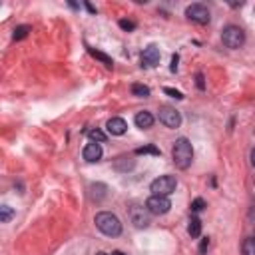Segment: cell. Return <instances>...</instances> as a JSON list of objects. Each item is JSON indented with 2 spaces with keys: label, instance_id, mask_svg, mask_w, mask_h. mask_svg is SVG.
<instances>
[{
  "label": "cell",
  "instance_id": "obj_8",
  "mask_svg": "<svg viewBox=\"0 0 255 255\" xmlns=\"http://www.w3.org/2000/svg\"><path fill=\"white\" fill-rule=\"evenodd\" d=\"M150 217L152 213L148 211V207H142V205H132L130 207V219L136 228H148L150 226Z\"/></svg>",
  "mask_w": 255,
  "mask_h": 255
},
{
  "label": "cell",
  "instance_id": "obj_7",
  "mask_svg": "<svg viewBox=\"0 0 255 255\" xmlns=\"http://www.w3.org/2000/svg\"><path fill=\"white\" fill-rule=\"evenodd\" d=\"M157 118H159V122H162L166 128H172V130L179 128V124H181L179 112H178L176 108H172V106H162V108H159Z\"/></svg>",
  "mask_w": 255,
  "mask_h": 255
},
{
  "label": "cell",
  "instance_id": "obj_19",
  "mask_svg": "<svg viewBox=\"0 0 255 255\" xmlns=\"http://www.w3.org/2000/svg\"><path fill=\"white\" fill-rule=\"evenodd\" d=\"M12 215H14V209L10 205H2V207H0V221H2V223H8L12 219Z\"/></svg>",
  "mask_w": 255,
  "mask_h": 255
},
{
  "label": "cell",
  "instance_id": "obj_24",
  "mask_svg": "<svg viewBox=\"0 0 255 255\" xmlns=\"http://www.w3.org/2000/svg\"><path fill=\"white\" fill-rule=\"evenodd\" d=\"M120 28L126 30V32H132V30L136 28V24H134L132 20H120Z\"/></svg>",
  "mask_w": 255,
  "mask_h": 255
},
{
  "label": "cell",
  "instance_id": "obj_32",
  "mask_svg": "<svg viewBox=\"0 0 255 255\" xmlns=\"http://www.w3.org/2000/svg\"><path fill=\"white\" fill-rule=\"evenodd\" d=\"M112 255H126L124 251H112Z\"/></svg>",
  "mask_w": 255,
  "mask_h": 255
},
{
  "label": "cell",
  "instance_id": "obj_4",
  "mask_svg": "<svg viewBox=\"0 0 255 255\" xmlns=\"http://www.w3.org/2000/svg\"><path fill=\"white\" fill-rule=\"evenodd\" d=\"M176 187H178V179L174 176H159L150 185V189L153 191V196H166V198L170 194H174Z\"/></svg>",
  "mask_w": 255,
  "mask_h": 255
},
{
  "label": "cell",
  "instance_id": "obj_21",
  "mask_svg": "<svg viewBox=\"0 0 255 255\" xmlns=\"http://www.w3.org/2000/svg\"><path fill=\"white\" fill-rule=\"evenodd\" d=\"M28 32H30V26H18L16 30H14V40H24L26 36H28Z\"/></svg>",
  "mask_w": 255,
  "mask_h": 255
},
{
  "label": "cell",
  "instance_id": "obj_23",
  "mask_svg": "<svg viewBox=\"0 0 255 255\" xmlns=\"http://www.w3.org/2000/svg\"><path fill=\"white\" fill-rule=\"evenodd\" d=\"M136 153H138V155H142V153H153V155H159V150H157L155 146H144V148H138Z\"/></svg>",
  "mask_w": 255,
  "mask_h": 255
},
{
  "label": "cell",
  "instance_id": "obj_14",
  "mask_svg": "<svg viewBox=\"0 0 255 255\" xmlns=\"http://www.w3.org/2000/svg\"><path fill=\"white\" fill-rule=\"evenodd\" d=\"M187 233H189L191 237H200V233H202V221H200V217L191 215L189 226H187Z\"/></svg>",
  "mask_w": 255,
  "mask_h": 255
},
{
  "label": "cell",
  "instance_id": "obj_6",
  "mask_svg": "<svg viewBox=\"0 0 255 255\" xmlns=\"http://www.w3.org/2000/svg\"><path fill=\"white\" fill-rule=\"evenodd\" d=\"M146 207L152 215H164L172 209V202L166 198V196H152L148 202H146Z\"/></svg>",
  "mask_w": 255,
  "mask_h": 255
},
{
  "label": "cell",
  "instance_id": "obj_16",
  "mask_svg": "<svg viewBox=\"0 0 255 255\" xmlns=\"http://www.w3.org/2000/svg\"><path fill=\"white\" fill-rule=\"evenodd\" d=\"M241 255H255V235L247 237L241 245Z\"/></svg>",
  "mask_w": 255,
  "mask_h": 255
},
{
  "label": "cell",
  "instance_id": "obj_29",
  "mask_svg": "<svg viewBox=\"0 0 255 255\" xmlns=\"http://www.w3.org/2000/svg\"><path fill=\"white\" fill-rule=\"evenodd\" d=\"M251 166H253V168H255V148H253V150H251Z\"/></svg>",
  "mask_w": 255,
  "mask_h": 255
},
{
  "label": "cell",
  "instance_id": "obj_12",
  "mask_svg": "<svg viewBox=\"0 0 255 255\" xmlns=\"http://www.w3.org/2000/svg\"><path fill=\"white\" fill-rule=\"evenodd\" d=\"M134 122H136V126L140 128V130H148V128L153 126V116L144 110V112H138V114H136Z\"/></svg>",
  "mask_w": 255,
  "mask_h": 255
},
{
  "label": "cell",
  "instance_id": "obj_2",
  "mask_svg": "<svg viewBox=\"0 0 255 255\" xmlns=\"http://www.w3.org/2000/svg\"><path fill=\"white\" fill-rule=\"evenodd\" d=\"M96 228H98L104 235L108 237H118L122 233V221L118 219V215H114L112 211H100L96 213Z\"/></svg>",
  "mask_w": 255,
  "mask_h": 255
},
{
  "label": "cell",
  "instance_id": "obj_17",
  "mask_svg": "<svg viewBox=\"0 0 255 255\" xmlns=\"http://www.w3.org/2000/svg\"><path fill=\"white\" fill-rule=\"evenodd\" d=\"M126 159H128V157H124V155L116 159L114 168H116L118 172H128V170H132V168H134V162H128V164H126Z\"/></svg>",
  "mask_w": 255,
  "mask_h": 255
},
{
  "label": "cell",
  "instance_id": "obj_9",
  "mask_svg": "<svg viewBox=\"0 0 255 255\" xmlns=\"http://www.w3.org/2000/svg\"><path fill=\"white\" fill-rule=\"evenodd\" d=\"M159 48L155 44H150L144 52H142V66L144 68H155L157 64H159Z\"/></svg>",
  "mask_w": 255,
  "mask_h": 255
},
{
  "label": "cell",
  "instance_id": "obj_25",
  "mask_svg": "<svg viewBox=\"0 0 255 255\" xmlns=\"http://www.w3.org/2000/svg\"><path fill=\"white\" fill-rule=\"evenodd\" d=\"M164 92H166L168 96H172V98H176V100H183L181 92H178V90H174V88H164Z\"/></svg>",
  "mask_w": 255,
  "mask_h": 255
},
{
  "label": "cell",
  "instance_id": "obj_30",
  "mask_svg": "<svg viewBox=\"0 0 255 255\" xmlns=\"http://www.w3.org/2000/svg\"><path fill=\"white\" fill-rule=\"evenodd\" d=\"M86 8H88V12H92V14H96V8H94L92 4H88V2H86Z\"/></svg>",
  "mask_w": 255,
  "mask_h": 255
},
{
  "label": "cell",
  "instance_id": "obj_1",
  "mask_svg": "<svg viewBox=\"0 0 255 255\" xmlns=\"http://www.w3.org/2000/svg\"><path fill=\"white\" fill-rule=\"evenodd\" d=\"M172 157H174V164L179 170H187L194 162V148H191V142L187 138H178L172 150Z\"/></svg>",
  "mask_w": 255,
  "mask_h": 255
},
{
  "label": "cell",
  "instance_id": "obj_10",
  "mask_svg": "<svg viewBox=\"0 0 255 255\" xmlns=\"http://www.w3.org/2000/svg\"><path fill=\"white\" fill-rule=\"evenodd\" d=\"M106 128H108V134H112V136H122V134H126V130H128V124H126L124 118H110L108 124H106Z\"/></svg>",
  "mask_w": 255,
  "mask_h": 255
},
{
  "label": "cell",
  "instance_id": "obj_3",
  "mask_svg": "<svg viewBox=\"0 0 255 255\" xmlns=\"http://www.w3.org/2000/svg\"><path fill=\"white\" fill-rule=\"evenodd\" d=\"M221 42H223V46H228L231 50H237L245 42V32L239 26L230 24V26L223 28V32H221Z\"/></svg>",
  "mask_w": 255,
  "mask_h": 255
},
{
  "label": "cell",
  "instance_id": "obj_22",
  "mask_svg": "<svg viewBox=\"0 0 255 255\" xmlns=\"http://www.w3.org/2000/svg\"><path fill=\"white\" fill-rule=\"evenodd\" d=\"M204 209H205V202H204L202 198H198V200L191 202V211H194V213H200V211H204Z\"/></svg>",
  "mask_w": 255,
  "mask_h": 255
},
{
  "label": "cell",
  "instance_id": "obj_5",
  "mask_svg": "<svg viewBox=\"0 0 255 255\" xmlns=\"http://www.w3.org/2000/svg\"><path fill=\"white\" fill-rule=\"evenodd\" d=\"M185 16L191 20V22H196V24H207L209 22V8L202 2H196V4H189L185 8Z\"/></svg>",
  "mask_w": 255,
  "mask_h": 255
},
{
  "label": "cell",
  "instance_id": "obj_11",
  "mask_svg": "<svg viewBox=\"0 0 255 255\" xmlns=\"http://www.w3.org/2000/svg\"><path fill=\"white\" fill-rule=\"evenodd\" d=\"M82 155H84L86 162H98V159L102 157V146L96 144V142H92V144H88V146L84 148Z\"/></svg>",
  "mask_w": 255,
  "mask_h": 255
},
{
  "label": "cell",
  "instance_id": "obj_33",
  "mask_svg": "<svg viewBox=\"0 0 255 255\" xmlns=\"http://www.w3.org/2000/svg\"><path fill=\"white\" fill-rule=\"evenodd\" d=\"M96 255H112V253H104V251H100V253H96Z\"/></svg>",
  "mask_w": 255,
  "mask_h": 255
},
{
  "label": "cell",
  "instance_id": "obj_26",
  "mask_svg": "<svg viewBox=\"0 0 255 255\" xmlns=\"http://www.w3.org/2000/svg\"><path fill=\"white\" fill-rule=\"evenodd\" d=\"M178 62H179V56H178V54H174V56H172V66H170V70H172V72H176V70H178Z\"/></svg>",
  "mask_w": 255,
  "mask_h": 255
},
{
  "label": "cell",
  "instance_id": "obj_27",
  "mask_svg": "<svg viewBox=\"0 0 255 255\" xmlns=\"http://www.w3.org/2000/svg\"><path fill=\"white\" fill-rule=\"evenodd\" d=\"M196 84H198V88H200V90H204V88H205V84H204V74H198V76H196Z\"/></svg>",
  "mask_w": 255,
  "mask_h": 255
},
{
  "label": "cell",
  "instance_id": "obj_28",
  "mask_svg": "<svg viewBox=\"0 0 255 255\" xmlns=\"http://www.w3.org/2000/svg\"><path fill=\"white\" fill-rule=\"evenodd\" d=\"M207 245H209V239L205 237V239L202 241V247H200V253H205V249H207Z\"/></svg>",
  "mask_w": 255,
  "mask_h": 255
},
{
  "label": "cell",
  "instance_id": "obj_20",
  "mask_svg": "<svg viewBox=\"0 0 255 255\" xmlns=\"http://www.w3.org/2000/svg\"><path fill=\"white\" fill-rule=\"evenodd\" d=\"M90 140L92 142H96V144H102V142H106V134L102 132V130H90Z\"/></svg>",
  "mask_w": 255,
  "mask_h": 255
},
{
  "label": "cell",
  "instance_id": "obj_31",
  "mask_svg": "<svg viewBox=\"0 0 255 255\" xmlns=\"http://www.w3.org/2000/svg\"><path fill=\"white\" fill-rule=\"evenodd\" d=\"M249 219H251V221H253V219H255V204H253V209H251V211H249Z\"/></svg>",
  "mask_w": 255,
  "mask_h": 255
},
{
  "label": "cell",
  "instance_id": "obj_13",
  "mask_svg": "<svg viewBox=\"0 0 255 255\" xmlns=\"http://www.w3.org/2000/svg\"><path fill=\"white\" fill-rule=\"evenodd\" d=\"M108 196V185L106 183H92L90 185V198L96 202H102Z\"/></svg>",
  "mask_w": 255,
  "mask_h": 255
},
{
  "label": "cell",
  "instance_id": "obj_15",
  "mask_svg": "<svg viewBox=\"0 0 255 255\" xmlns=\"http://www.w3.org/2000/svg\"><path fill=\"white\" fill-rule=\"evenodd\" d=\"M88 52H90V54H92V56H94L96 60H100V62L104 64L106 68H112V66H114V60H112L110 56H106L104 52H100V50H96V48H88Z\"/></svg>",
  "mask_w": 255,
  "mask_h": 255
},
{
  "label": "cell",
  "instance_id": "obj_18",
  "mask_svg": "<svg viewBox=\"0 0 255 255\" xmlns=\"http://www.w3.org/2000/svg\"><path fill=\"white\" fill-rule=\"evenodd\" d=\"M132 94L138 96V98H148V96H150V88L144 86V84H134L132 86Z\"/></svg>",
  "mask_w": 255,
  "mask_h": 255
}]
</instances>
